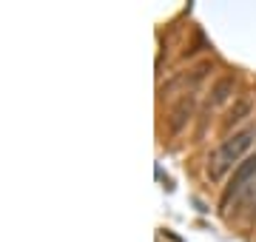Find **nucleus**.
<instances>
[{
  "mask_svg": "<svg viewBox=\"0 0 256 242\" xmlns=\"http://www.w3.org/2000/svg\"><path fill=\"white\" fill-rule=\"evenodd\" d=\"M256 140V128H245V131H236L234 137L220 142V148L214 151L208 157V174L210 180H220L230 166H239V160L245 157L250 146Z\"/></svg>",
  "mask_w": 256,
  "mask_h": 242,
  "instance_id": "1",
  "label": "nucleus"
},
{
  "mask_svg": "<svg viewBox=\"0 0 256 242\" xmlns=\"http://www.w3.org/2000/svg\"><path fill=\"white\" fill-rule=\"evenodd\" d=\"M194 106H196V97H194V94H188V92H185L182 97L174 102V108H171V114H168V128H171V134H180V131L191 122Z\"/></svg>",
  "mask_w": 256,
  "mask_h": 242,
  "instance_id": "2",
  "label": "nucleus"
},
{
  "mask_svg": "<svg viewBox=\"0 0 256 242\" xmlns=\"http://www.w3.org/2000/svg\"><path fill=\"white\" fill-rule=\"evenodd\" d=\"M250 180H256V154H250L248 160H242L234 171V180H230L228 191H225V200L230 194H239V191H245V186H250Z\"/></svg>",
  "mask_w": 256,
  "mask_h": 242,
  "instance_id": "3",
  "label": "nucleus"
},
{
  "mask_svg": "<svg viewBox=\"0 0 256 242\" xmlns=\"http://www.w3.org/2000/svg\"><path fill=\"white\" fill-rule=\"evenodd\" d=\"M250 112H254V100H248V97H239V100L230 106L228 117H225V131H230L234 126H239V122L245 120V117H250Z\"/></svg>",
  "mask_w": 256,
  "mask_h": 242,
  "instance_id": "4",
  "label": "nucleus"
},
{
  "mask_svg": "<svg viewBox=\"0 0 256 242\" xmlns=\"http://www.w3.org/2000/svg\"><path fill=\"white\" fill-rule=\"evenodd\" d=\"M234 77L225 74L220 77L216 83H214V88H210V106H225V102L230 100V94H234Z\"/></svg>",
  "mask_w": 256,
  "mask_h": 242,
  "instance_id": "5",
  "label": "nucleus"
},
{
  "mask_svg": "<svg viewBox=\"0 0 256 242\" xmlns=\"http://www.w3.org/2000/svg\"><path fill=\"white\" fill-rule=\"evenodd\" d=\"M210 68H214L210 63H200V66H196V68L191 72V74H188V83H200V80H202L205 74H208Z\"/></svg>",
  "mask_w": 256,
  "mask_h": 242,
  "instance_id": "6",
  "label": "nucleus"
}]
</instances>
